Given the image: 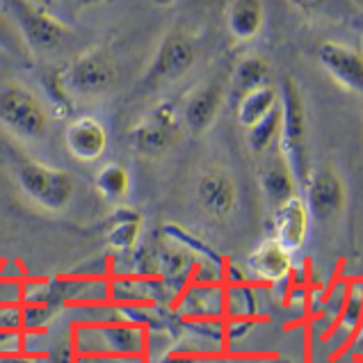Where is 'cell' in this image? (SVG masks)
Here are the masks:
<instances>
[{
  "mask_svg": "<svg viewBox=\"0 0 363 363\" xmlns=\"http://www.w3.org/2000/svg\"><path fill=\"white\" fill-rule=\"evenodd\" d=\"M297 181L293 172L288 169V164L284 162V158L279 155L277 160H272L269 164H265L261 172V190L265 194V199L269 201L272 208L286 203L288 199L297 196Z\"/></svg>",
  "mask_w": 363,
  "mask_h": 363,
  "instance_id": "ffe728a7",
  "label": "cell"
},
{
  "mask_svg": "<svg viewBox=\"0 0 363 363\" xmlns=\"http://www.w3.org/2000/svg\"><path fill=\"white\" fill-rule=\"evenodd\" d=\"M206 359H199V357H194V354H188V352H183V350H167V352H160L158 357L153 359V363H203Z\"/></svg>",
  "mask_w": 363,
  "mask_h": 363,
  "instance_id": "836d02e7",
  "label": "cell"
},
{
  "mask_svg": "<svg viewBox=\"0 0 363 363\" xmlns=\"http://www.w3.org/2000/svg\"><path fill=\"white\" fill-rule=\"evenodd\" d=\"M181 323H206V320H226V290L224 284L190 281L172 306Z\"/></svg>",
  "mask_w": 363,
  "mask_h": 363,
  "instance_id": "9c48e42d",
  "label": "cell"
},
{
  "mask_svg": "<svg viewBox=\"0 0 363 363\" xmlns=\"http://www.w3.org/2000/svg\"><path fill=\"white\" fill-rule=\"evenodd\" d=\"M269 67L263 57L258 55H247L235 65L233 78H231V94L233 99L240 101L242 96H247L249 91H254L258 87L269 85Z\"/></svg>",
  "mask_w": 363,
  "mask_h": 363,
  "instance_id": "44dd1931",
  "label": "cell"
},
{
  "mask_svg": "<svg viewBox=\"0 0 363 363\" xmlns=\"http://www.w3.org/2000/svg\"><path fill=\"white\" fill-rule=\"evenodd\" d=\"M57 308V304H23V331H48Z\"/></svg>",
  "mask_w": 363,
  "mask_h": 363,
  "instance_id": "4316f807",
  "label": "cell"
},
{
  "mask_svg": "<svg viewBox=\"0 0 363 363\" xmlns=\"http://www.w3.org/2000/svg\"><path fill=\"white\" fill-rule=\"evenodd\" d=\"M220 106H222V94L217 87L194 89L183 103V110H181L183 126L192 135L208 133L215 126L217 115H220Z\"/></svg>",
  "mask_w": 363,
  "mask_h": 363,
  "instance_id": "e0dca14e",
  "label": "cell"
},
{
  "mask_svg": "<svg viewBox=\"0 0 363 363\" xmlns=\"http://www.w3.org/2000/svg\"><path fill=\"white\" fill-rule=\"evenodd\" d=\"M345 354H350L354 361L363 363V318H361V323H359L357 334L352 336V340H350V345H347V350H345Z\"/></svg>",
  "mask_w": 363,
  "mask_h": 363,
  "instance_id": "d590c367",
  "label": "cell"
},
{
  "mask_svg": "<svg viewBox=\"0 0 363 363\" xmlns=\"http://www.w3.org/2000/svg\"><path fill=\"white\" fill-rule=\"evenodd\" d=\"M345 295H347V281H334L329 286L325 299L318 306V325L323 329V336H327L331 329H334L336 320L340 315L345 304Z\"/></svg>",
  "mask_w": 363,
  "mask_h": 363,
  "instance_id": "484cf974",
  "label": "cell"
},
{
  "mask_svg": "<svg viewBox=\"0 0 363 363\" xmlns=\"http://www.w3.org/2000/svg\"><path fill=\"white\" fill-rule=\"evenodd\" d=\"M226 290V320H256L261 302H258L256 286L240 284H224Z\"/></svg>",
  "mask_w": 363,
  "mask_h": 363,
  "instance_id": "7402d4cb",
  "label": "cell"
},
{
  "mask_svg": "<svg viewBox=\"0 0 363 363\" xmlns=\"http://www.w3.org/2000/svg\"><path fill=\"white\" fill-rule=\"evenodd\" d=\"M18 44H21V37L16 33V28L9 26L3 12H0V50H5V53H16Z\"/></svg>",
  "mask_w": 363,
  "mask_h": 363,
  "instance_id": "d6a6232c",
  "label": "cell"
},
{
  "mask_svg": "<svg viewBox=\"0 0 363 363\" xmlns=\"http://www.w3.org/2000/svg\"><path fill=\"white\" fill-rule=\"evenodd\" d=\"M279 130H281V106L263 121H258L254 128L247 130V144L252 153H265L279 144Z\"/></svg>",
  "mask_w": 363,
  "mask_h": 363,
  "instance_id": "cb8c5ba5",
  "label": "cell"
},
{
  "mask_svg": "<svg viewBox=\"0 0 363 363\" xmlns=\"http://www.w3.org/2000/svg\"><path fill=\"white\" fill-rule=\"evenodd\" d=\"M183 130V117L174 103H158L147 117H142L128 133L130 147L142 155H162L169 151Z\"/></svg>",
  "mask_w": 363,
  "mask_h": 363,
  "instance_id": "8992f818",
  "label": "cell"
},
{
  "mask_svg": "<svg viewBox=\"0 0 363 363\" xmlns=\"http://www.w3.org/2000/svg\"><path fill=\"white\" fill-rule=\"evenodd\" d=\"M0 126L21 142H39L48 130V112L26 85H5L0 89Z\"/></svg>",
  "mask_w": 363,
  "mask_h": 363,
  "instance_id": "3957f363",
  "label": "cell"
},
{
  "mask_svg": "<svg viewBox=\"0 0 363 363\" xmlns=\"http://www.w3.org/2000/svg\"><path fill=\"white\" fill-rule=\"evenodd\" d=\"M16 33L23 41V46L33 53H53L55 48L65 44L69 28L62 23V18L53 14L41 3H12Z\"/></svg>",
  "mask_w": 363,
  "mask_h": 363,
  "instance_id": "5b68a950",
  "label": "cell"
},
{
  "mask_svg": "<svg viewBox=\"0 0 363 363\" xmlns=\"http://www.w3.org/2000/svg\"><path fill=\"white\" fill-rule=\"evenodd\" d=\"M272 224H274V238L281 242L290 254L299 252L308 238V224L311 215L302 196H293L286 203L272 208Z\"/></svg>",
  "mask_w": 363,
  "mask_h": 363,
  "instance_id": "5bb4252c",
  "label": "cell"
},
{
  "mask_svg": "<svg viewBox=\"0 0 363 363\" xmlns=\"http://www.w3.org/2000/svg\"><path fill=\"white\" fill-rule=\"evenodd\" d=\"M5 304H23V281L0 279V306Z\"/></svg>",
  "mask_w": 363,
  "mask_h": 363,
  "instance_id": "1f68e13d",
  "label": "cell"
},
{
  "mask_svg": "<svg viewBox=\"0 0 363 363\" xmlns=\"http://www.w3.org/2000/svg\"><path fill=\"white\" fill-rule=\"evenodd\" d=\"M194 44L183 35H172L162 41V46L155 53V60L149 71V82L162 85V82H174L190 74L194 67Z\"/></svg>",
  "mask_w": 363,
  "mask_h": 363,
  "instance_id": "7c38bea8",
  "label": "cell"
},
{
  "mask_svg": "<svg viewBox=\"0 0 363 363\" xmlns=\"http://www.w3.org/2000/svg\"><path fill=\"white\" fill-rule=\"evenodd\" d=\"M23 329V304L0 306V331Z\"/></svg>",
  "mask_w": 363,
  "mask_h": 363,
  "instance_id": "4dcf8cb0",
  "label": "cell"
},
{
  "mask_svg": "<svg viewBox=\"0 0 363 363\" xmlns=\"http://www.w3.org/2000/svg\"><path fill=\"white\" fill-rule=\"evenodd\" d=\"M71 347L78 359H130L149 354V331L128 323H74Z\"/></svg>",
  "mask_w": 363,
  "mask_h": 363,
  "instance_id": "6da1fadb",
  "label": "cell"
},
{
  "mask_svg": "<svg viewBox=\"0 0 363 363\" xmlns=\"http://www.w3.org/2000/svg\"><path fill=\"white\" fill-rule=\"evenodd\" d=\"M94 185H96V190H99V194L103 196V199L110 201V203H117L130 190V174H128L126 167H123V164L108 162V164H103V167L99 169Z\"/></svg>",
  "mask_w": 363,
  "mask_h": 363,
  "instance_id": "603a6c76",
  "label": "cell"
},
{
  "mask_svg": "<svg viewBox=\"0 0 363 363\" xmlns=\"http://www.w3.org/2000/svg\"><path fill=\"white\" fill-rule=\"evenodd\" d=\"M281 96V130H279V155L293 172L299 188L308 179V153H306V112L302 94L293 80H284L279 87Z\"/></svg>",
  "mask_w": 363,
  "mask_h": 363,
  "instance_id": "7a4b0ae2",
  "label": "cell"
},
{
  "mask_svg": "<svg viewBox=\"0 0 363 363\" xmlns=\"http://www.w3.org/2000/svg\"><path fill=\"white\" fill-rule=\"evenodd\" d=\"M0 279H9V281H26V269L18 261H3L0 263Z\"/></svg>",
  "mask_w": 363,
  "mask_h": 363,
  "instance_id": "e575fe53",
  "label": "cell"
},
{
  "mask_svg": "<svg viewBox=\"0 0 363 363\" xmlns=\"http://www.w3.org/2000/svg\"><path fill=\"white\" fill-rule=\"evenodd\" d=\"M23 338L26 331H0V357H16L23 354Z\"/></svg>",
  "mask_w": 363,
  "mask_h": 363,
  "instance_id": "f546056e",
  "label": "cell"
},
{
  "mask_svg": "<svg viewBox=\"0 0 363 363\" xmlns=\"http://www.w3.org/2000/svg\"><path fill=\"white\" fill-rule=\"evenodd\" d=\"M361 318H363V279H350L343 311H340L334 329L325 336L327 343H329L331 357L345 354L352 336H354L357 329H359Z\"/></svg>",
  "mask_w": 363,
  "mask_h": 363,
  "instance_id": "2e32d148",
  "label": "cell"
},
{
  "mask_svg": "<svg viewBox=\"0 0 363 363\" xmlns=\"http://www.w3.org/2000/svg\"><path fill=\"white\" fill-rule=\"evenodd\" d=\"M304 203L308 208L311 220L325 222L329 217L338 215L345 206V185L340 176L331 167L311 169L304 183Z\"/></svg>",
  "mask_w": 363,
  "mask_h": 363,
  "instance_id": "30bf717a",
  "label": "cell"
},
{
  "mask_svg": "<svg viewBox=\"0 0 363 363\" xmlns=\"http://www.w3.org/2000/svg\"><path fill=\"white\" fill-rule=\"evenodd\" d=\"M138 238H140V217L138 213L128 211L126 217L112 222L108 231V247L115 254H128L135 249Z\"/></svg>",
  "mask_w": 363,
  "mask_h": 363,
  "instance_id": "d4e9b609",
  "label": "cell"
},
{
  "mask_svg": "<svg viewBox=\"0 0 363 363\" xmlns=\"http://www.w3.org/2000/svg\"><path fill=\"white\" fill-rule=\"evenodd\" d=\"M279 106H281V96H279V89L274 85L258 87L238 101L235 119L245 130H249V128H254L258 121H263L267 115H272Z\"/></svg>",
  "mask_w": 363,
  "mask_h": 363,
  "instance_id": "d6986e66",
  "label": "cell"
},
{
  "mask_svg": "<svg viewBox=\"0 0 363 363\" xmlns=\"http://www.w3.org/2000/svg\"><path fill=\"white\" fill-rule=\"evenodd\" d=\"M50 352H53V343L48 338V331H26L23 338V354L30 359H46Z\"/></svg>",
  "mask_w": 363,
  "mask_h": 363,
  "instance_id": "f1b7e54d",
  "label": "cell"
},
{
  "mask_svg": "<svg viewBox=\"0 0 363 363\" xmlns=\"http://www.w3.org/2000/svg\"><path fill=\"white\" fill-rule=\"evenodd\" d=\"M196 203L213 220L229 217L238 203V188L233 176L224 169H211L201 174L199 183H196Z\"/></svg>",
  "mask_w": 363,
  "mask_h": 363,
  "instance_id": "4fadbf2b",
  "label": "cell"
},
{
  "mask_svg": "<svg viewBox=\"0 0 363 363\" xmlns=\"http://www.w3.org/2000/svg\"><path fill=\"white\" fill-rule=\"evenodd\" d=\"M135 363H149V361H144V359H140V361H135Z\"/></svg>",
  "mask_w": 363,
  "mask_h": 363,
  "instance_id": "74e56055",
  "label": "cell"
},
{
  "mask_svg": "<svg viewBox=\"0 0 363 363\" xmlns=\"http://www.w3.org/2000/svg\"><path fill=\"white\" fill-rule=\"evenodd\" d=\"M23 304H57L55 279H26Z\"/></svg>",
  "mask_w": 363,
  "mask_h": 363,
  "instance_id": "83f0119b",
  "label": "cell"
},
{
  "mask_svg": "<svg viewBox=\"0 0 363 363\" xmlns=\"http://www.w3.org/2000/svg\"><path fill=\"white\" fill-rule=\"evenodd\" d=\"M318 62L343 89L363 96V55L340 41H325L318 48Z\"/></svg>",
  "mask_w": 363,
  "mask_h": 363,
  "instance_id": "8fae6325",
  "label": "cell"
},
{
  "mask_svg": "<svg viewBox=\"0 0 363 363\" xmlns=\"http://www.w3.org/2000/svg\"><path fill=\"white\" fill-rule=\"evenodd\" d=\"M0 363H37L28 354H16V357H0Z\"/></svg>",
  "mask_w": 363,
  "mask_h": 363,
  "instance_id": "8d00e7d4",
  "label": "cell"
},
{
  "mask_svg": "<svg viewBox=\"0 0 363 363\" xmlns=\"http://www.w3.org/2000/svg\"><path fill=\"white\" fill-rule=\"evenodd\" d=\"M265 23V7L258 0H233L226 7V28L233 39L252 41L261 35Z\"/></svg>",
  "mask_w": 363,
  "mask_h": 363,
  "instance_id": "ac0fdd59",
  "label": "cell"
},
{
  "mask_svg": "<svg viewBox=\"0 0 363 363\" xmlns=\"http://www.w3.org/2000/svg\"><path fill=\"white\" fill-rule=\"evenodd\" d=\"M117 82V67L103 48L82 53L65 74V89L78 96H99Z\"/></svg>",
  "mask_w": 363,
  "mask_h": 363,
  "instance_id": "52a82bcc",
  "label": "cell"
},
{
  "mask_svg": "<svg viewBox=\"0 0 363 363\" xmlns=\"http://www.w3.org/2000/svg\"><path fill=\"white\" fill-rule=\"evenodd\" d=\"M67 151L80 162H94L108 149V130L96 117H78L65 133Z\"/></svg>",
  "mask_w": 363,
  "mask_h": 363,
  "instance_id": "9a60e30c",
  "label": "cell"
},
{
  "mask_svg": "<svg viewBox=\"0 0 363 363\" xmlns=\"http://www.w3.org/2000/svg\"><path fill=\"white\" fill-rule=\"evenodd\" d=\"M18 188L39 208L60 213L71 203L76 194V183L71 174L41 162H26L16 172Z\"/></svg>",
  "mask_w": 363,
  "mask_h": 363,
  "instance_id": "277c9868",
  "label": "cell"
},
{
  "mask_svg": "<svg viewBox=\"0 0 363 363\" xmlns=\"http://www.w3.org/2000/svg\"><path fill=\"white\" fill-rule=\"evenodd\" d=\"M293 277V254L277 240L258 242L245 263V281L252 286H281Z\"/></svg>",
  "mask_w": 363,
  "mask_h": 363,
  "instance_id": "ba28073f",
  "label": "cell"
}]
</instances>
